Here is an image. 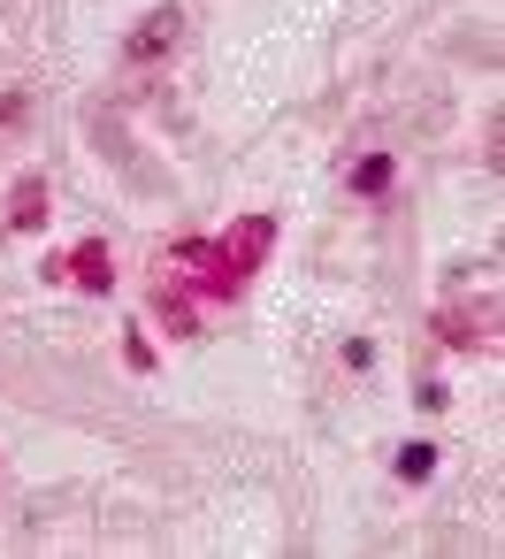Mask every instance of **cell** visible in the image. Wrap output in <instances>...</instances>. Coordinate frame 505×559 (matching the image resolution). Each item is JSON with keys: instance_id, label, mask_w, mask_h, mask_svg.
<instances>
[{"instance_id": "cell-1", "label": "cell", "mask_w": 505, "mask_h": 559, "mask_svg": "<svg viewBox=\"0 0 505 559\" xmlns=\"http://www.w3.org/2000/svg\"><path fill=\"white\" fill-rule=\"evenodd\" d=\"M177 39H184V9H154V16L123 39V62H131V70H146V62H154L161 47H177Z\"/></svg>"}, {"instance_id": "cell-2", "label": "cell", "mask_w": 505, "mask_h": 559, "mask_svg": "<svg viewBox=\"0 0 505 559\" xmlns=\"http://www.w3.org/2000/svg\"><path fill=\"white\" fill-rule=\"evenodd\" d=\"M429 467H436V452H429V444H406V460H398V475H406V483H421Z\"/></svg>"}]
</instances>
